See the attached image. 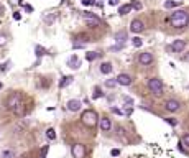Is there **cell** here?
Masks as SVG:
<instances>
[{
  "mask_svg": "<svg viewBox=\"0 0 189 158\" xmlns=\"http://www.w3.org/2000/svg\"><path fill=\"white\" fill-rule=\"evenodd\" d=\"M169 23L174 28H184L189 25V15L186 10H174L169 17Z\"/></svg>",
  "mask_w": 189,
  "mask_h": 158,
  "instance_id": "6da1fadb",
  "label": "cell"
},
{
  "mask_svg": "<svg viewBox=\"0 0 189 158\" xmlns=\"http://www.w3.org/2000/svg\"><path fill=\"white\" fill-rule=\"evenodd\" d=\"M81 122L84 123L86 127L92 129V127H96V125H97V122H99V115H97L96 110L87 109V110H84V112H82V115H81Z\"/></svg>",
  "mask_w": 189,
  "mask_h": 158,
  "instance_id": "7a4b0ae2",
  "label": "cell"
},
{
  "mask_svg": "<svg viewBox=\"0 0 189 158\" xmlns=\"http://www.w3.org/2000/svg\"><path fill=\"white\" fill-rule=\"evenodd\" d=\"M22 99H23L22 92H13V94H10V96H8V99H7V109H10V110L17 109L18 105L23 104Z\"/></svg>",
  "mask_w": 189,
  "mask_h": 158,
  "instance_id": "3957f363",
  "label": "cell"
},
{
  "mask_svg": "<svg viewBox=\"0 0 189 158\" xmlns=\"http://www.w3.org/2000/svg\"><path fill=\"white\" fill-rule=\"evenodd\" d=\"M148 87H150V91L153 92L155 96L163 94V82H161V79H158V77H151L150 81H148Z\"/></svg>",
  "mask_w": 189,
  "mask_h": 158,
  "instance_id": "277c9868",
  "label": "cell"
},
{
  "mask_svg": "<svg viewBox=\"0 0 189 158\" xmlns=\"http://www.w3.org/2000/svg\"><path fill=\"white\" fill-rule=\"evenodd\" d=\"M71 153H72V158H84L86 157V147L81 143H74L71 148Z\"/></svg>",
  "mask_w": 189,
  "mask_h": 158,
  "instance_id": "5b68a950",
  "label": "cell"
},
{
  "mask_svg": "<svg viewBox=\"0 0 189 158\" xmlns=\"http://www.w3.org/2000/svg\"><path fill=\"white\" fill-rule=\"evenodd\" d=\"M179 107H181V104H179V101H176V99H168V101L164 102V109H166L168 112H178Z\"/></svg>",
  "mask_w": 189,
  "mask_h": 158,
  "instance_id": "8992f818",
  "label": "cell"
},
{
  "mask_svg": "<svg viewBox=\"0 0 189 158\" xmlns=\"http://www.w3.org/2000/svg\"><path fill=\"white\" fill-rule=\"evenodd\" d=\"M143 30H145V25H143L142 20H138V18L132 20V23H130V32L132 33H142Z\"/></svg>",
  "mask_w": 189,
  "mask_h": 158,
  "instance_id": "52a82bcc",
  "label": "cell"
},
{
  "mask_svg": "<svg viewBox=\"0 0 189 158\" xmlns=\"http://www.w3.org/2000/svg\"><path fill=\"white\" fill-rule=\"evenodd\" d=\"M138 63H140V64H143V66H148V64H151V63H153V54H151V53H148V51L140 53Z\"/></svg>",
  "mask_w": 189,
  "mask_h": 158,
  "instance_id": "ba28073f",
  "label": "cell"
},
{
  "mask_svg": "<svg viewBox=\"0 0 189 158\" xmlns=\"http://www.w3.org/2000/svg\"><path fill=\"white\" fill-rule=\"evenodd\" d=\"M184 48H186V41H184V40H174L173 45L169 46V49H173L174 53H182V51H184Z\"/></svg>",
  "mask_w": 189,
  "mask_h": 158,
  "instance_id": "9c48e42d",
  "label": "cell"
},
{
  "mask_svg": "<svg viewBox=\"0 0 189 158\" xmlns=\"http://www.w3.org/2000/svg\"><path fill=\"white\" fill-rule=\"evenodd\" d=\"M81 101H77V99H71V101H68V104H66V109L71 110V112H77V110H81Z\"/></svg>",
  "mask_w": 189,
  "mask_h": 158,
  "instance_id": "30bf717a",
  "label": "cell"
},
{
  "mask_svg": "<svg viewBox=\"0 0 189 158\" xmlns=\"http://www.w3.org/2000/svg\"><path fill=\"white\" fill-rule=\"evenodd\" d=\"M115 79H117V84H120V86H130L132 84V77H130L128 74H125V73L118 74Z\"/></svg>",
  "mask_w": 189,
  "mask_h": 158,
  "instance_id": "8fae6325",
  "label": "cell"
},
{
  "mask_svg": "<svg viewBox=\"0 0 189 158\" xmlns=\"http://www.w3.org/2000/svg\"><path fill=\"white\" fill-rule=\"evenodd\" d=\"M110 129H112L110 119H109V117H102V119H100V130H102V132H109Z\"/></svg>",
  "mask_w": 189,
  "mask_h": 158,
  "instance_id": "7c38bea8",
  "label": "cell"
},
{
  "mask_svg": "<svg viewBox=\"0 0 189 158\" xmlns=\"http://www.w3.org/2000/svg\"><path fill=\"white\" fill-rule=\"evenodd\" d=\"M82 17L86 18V20H90V21H96V23H100V18L97 17L96 13H92V12H82Z\"/></svg>",
  "mask_w": 189,
  "mask_h": 158,
  "instance_id": "4fadbf2b",
  "label": "cell"
},
{
  "mask_svg": "<svg viewBox=\"0 0 189 158\" xmlns=\"http://www.w3.org/2000/svg\"><path fill=\"white\" fill-rule=\"evenodd\" d=\"M68 66L71 68V69H77L79 68V58L76 56V54H72V56L68 60Z\"/></svg>",
  "mask_w": 189,
  "mask_h": 158,
  "instance_id": "5bb4252c",
  "label": "cell"
},
{
  "mask_svg": "<svg viewBox=\"0 0 189 158\" xmlns=\"http://www.w3.org/2000/svg\"><path fill=\"white\" fill-rule=\"evenodd\" d=\"M72 79H74L72 76H63V77H61V81H59V87L64 89L66 86H69L72 82Z\"/></svg>",
  "mask_w": 189,
  "mask_h": 158,
  "instance_id": "9a60e30c",
  "label": "cell"
},
{
  "mask_svg": "<svg viewBox=\"0 0 189 158\" xmlns=\"http://www.w3.org/2000/svg\"><path fill=\"white\" fill-rule=\"evenodd\" d=\"M130 10H132V4H123L118 7V15H127L130 13Z\"/></svg>",
  "mask_w": 189,
  "mask_h": 158,
  "instance_id": "2e32d148",
  "label": "cell"
},
{
  "mask_svg": "<svg viewBox=\"0 0 189 158\" xmlns=\"http://www.w3.org/2000/svg\"><path fill=\"white\" fill-rule=\"evenodd\" d=\"M125 40H127V32H118V33H115V41H117L118 45H123Z\"/></svg>",
  "mask_w": 189,
  "mask_h": 158,
  "instance_id": "e0dca14e",
  "label": "cell"
},
{
  "mask_svg": "<svg viewBox=\"0 0 189 158\" xmlns=\"http://www.w3.org/2000/svg\"><path fill=\"white\" fill-rule=\"evenodd\" d=\"M112 69H114V68H112L110 63H102L100 64V73L102 74H110Z\"/></svg>",
  "mask_w": 189,
  "mask_h": 158,
  "instance_id": "ac0fdd59",
  "label": "cell"
},
{
  "mask_svg": "<svg viewBox=\"0 0 189 158\" xmlns=\"http://www.w3.org/2000/svg\"><path fill=\"white\" fill-rule=\"evenodd\" d=\"M35 54H36V58H41V56H45L46 54V48H43V46H36L35 48Z\"/></svg>",
  "mask_w": 189,
  "mask_h": 158,
  "instance_id": "d6986e66",
  "label": "cell"
},
{
  "mask_svg": "<svg viewBox=\"0 0 189 158\" xmlns=\"http://www.w3.org/2000/svg\"><path fill=\"white\" fill-rule=\"evenodd\" d=\"M179 5V0H166L164 2V8H174Z\"/></svg>",
  "mask_w": 189,
  "mask_h": 158,
  "instance_id": "ffe728a7",
  "label": "cell"
},
{
  "mask_svg": "<svg viewBox=\"0 0 189 158\" xmlns=\"http://www.w3.org/2000/svg\"><path fill=\"white\" fill-rule=\"evenodd\" d=\"M100 56V53H96V51H89L86 54V60L87 61H94V60H97V58Z\"/></svg>",
  "mask_w": 189,
  "mask_h": 158,
  "instance_id": "44dd1931",
  "label": "cell"
},
{
  "mask_svg": "<svg viewBox=\"0 0 189 158\" xmlns=\"http://www.w3.org/2000/svg\"><path fill=\"white\" fill-rule=\"evenodd\" d=\"M46 137H48V140H54V138H56V130H54L53 127H50V129L46 130Z\"/></svg>",
  "mask_w": 189,
  "mask_h": 158,
  "instance_id": "7402d4cb",
  "label": "cell"
},
{
  "mask_svg": "<svg viewBox=\"0 0 189 158\" xmlns=\"http://www.w3.org/2000/svg\"><path fill=\"white\" fill-rule=\"evenodd\" d=\"M76 40H77V41H74V43H81V45H86V43L89 41V36H87V35H79V36H76Z\"/></svg>",
  "mask_w": 189,
  "mask_h": 158,
  "instance_id": "603a6c76",
  "label": "cell"
},
{
  "mask_svg": "<svg viewBox=\"0 0 189 158\" xmlns=\"http://www.w3.org/2000/svg\"><path fill=\"white\" fill-rule=\"evenodd\" d=\"M2 158H15V151L13 150H4L2 151Z\"/></svg>",
  "mask_w": 189,
  "mask_h": 158,
  "instance_id": "cb8c5ba5",
  "label": "cell"
},
{
  "mask_svg": "<svg viewBox=\"0 0 189 158\" xmlns=\"http://www.w3.org/2000/svg\"><path fill=\"white\" fill-rule=\"evenodd\" d=\"M13 114L15 115H23V114H25V104L18 105L17 109H13Z\"/></svg>",
  "mask_w": 189,
  "mask_h": 158,
  "instance_id": "d4e9b609",
  "label": "cell"
},
{
  "mask_svg": "<svg viewBox=\"0 0 189 158\" xmlns=\"http://www.w3.org/2000/svg\"><path fill=\"white\" fill-rule=\"evenodd\" d=\"M105 86H107L109 89H114L115 86H117V79H107V81H105Z\"/></svg>",
  "mask_w": 189,
  "mask_h": 158,
  "instance_id": "484cf974",
  "label": "cell"
},
{
  "mask_svg": "<svg viewBox=\"0 0 189 158\" xmlns=\"http://www.w3.org/2000/svg\"><path fill=\"white\" fill-rule=\"evenodd\" d=\"M7 41H8L7 33H0V46H5V45H7Z\"/></svg>",
  "mask_w": 189,
  "mask_h": 158,
  "instance_id": "4316f807",
  "label": "cell"
},
{
  "mask_svg": "<svg viewBox=\"0 0 189 158\" xmlns=\"http://www.w3.org/2000/svg\"><path fill=\"white\" fill-rule=\"evenodd\" d=\"M132 45L135 46V48H140V46L143 45V41H142V38H138V36H135V38L132 40Z\"/></svg>",
  "mask_w": 189,
  "mask_h": 158,
  "instance_id": "83f0119b",
  "label": "cell"
},
{
  "mask_svg": "<svg viewBox=\"0 0 189 158\" xmlns=\"http://www.w3.org/2000/svg\"><path fill=\"white\" fill-rule=\"evenodd\" d=\"M104 96V92L100 91V87H96L94 89V94H92V99H99V97H102Z\"/></svg>",
  "mask_w": 189,
  "mask_h": 158,
  "instance_id": "f1b7e54d",
  "label": "cell"
},
{
  "mask_svg": "<svg viewBox=\"0 0 189 158\" xmlns=\"http://www.w3.org/2000/svg\"><path fill=\"white\" fill-rule=\"evenodd\" d=\"M8 66H10V61H5V63H0V71H2V73H5V71L8 69Z\"/></svg>",
  "mask_w": 189,
  "mask_h": 158,
  "instance_id": "f546056e",
  "label": "cell"
},
{
  "mask_svg": "<svg viewBox=\"0 0 189 158\" xmlns=\"http://www.w3.org/2000/svg\"><path fill=\"white\" fill-rule=\"evenodd\" d=\"M181 143H182V145H186V147H189V134H184V135H182Z\"/></svg>",
  "mask_w": 189,
  "mask_h": 158,
  "instance_id": "4dcf8cb0",
  "label": "cell"
},
{
  "mask_svg": "<svg viewBox=\"0 0 189 158\" xmlns=\"http://www.w3.org/2000/svg\"><path fill=\"white\" fill-rule=\"evenodd\" d=\"M164 120H166V122L169 123V125H173V127H176V125H178V120H176V119H173V117H166Z\"/></svg>",
  "mask_w": 189,
  "mask_h": 158,
  "instance_id": "1f68e13d",
  "label": "cell"
},
{
  "mask_svg": "<svg viewBox=\"0 0 189 158\" xmlns=\"http://www.w3.org/2000/svg\"><path fill=\"white\" fill-rule=\"evenodd\" d=\"M132 8H135V10H142V4H140V2H133Z\"/></svg>",
  "mask_w": 189,
  "mask_h": 158,
  "instance_id": "d6a6232c",
  "label": "cell"
},
{
  "mask_svg": "<svg viewBox=\"0 0 189 158\" xmlns=\"http://www.w3.org/2000/svg\"><path fill=\"white\" fill-rule=\"evenodd\" d=\"M82 5H86V7H90V5H94V0H82Z\"/></svg>",
  "mask_w": 189,
  "mask_h": 158,
  "instance_id": "836d02e7",
  "label": "cell"
},
{
  "mask_svg": "<svg viewBox=\"0 0 189 158\" xmlns=\"http://www.w3.org/2000/svg\"><path fill=\"white\" fill-rule=\"evenodd\" d=\"M13 20H22V13H20V12H15V13H13Z\"/></svg>",
  "mask_w": 189,
  "mask_h": 158,
  "instance_id": "e575fe53",
  "label": "cell"
},
{
  "mask_svg": "<svg viewBox=\"0 0 189 158\" xmlns=\"http://www.w3.org/2000/svg\"><path fill=\"white\" fill-rule=\"evenodd\" d=\"M110 155L112 157H118V155H120V150H118V148H114V150L110 151Z\"/></svg>",
  "mask_w": 189,
  "mask_h": 158,
  "instance_id": "d590c367",
  "label": "cell"
},
{
  "mask_svg": "<svg viewBox=\"0 0 189 158\" xmlns=\"http://www.w3.org/2000/svg\"><path fill=\"white\" fill-rule=\"evenodd\" d=\"M112 112H114V114H117V115H122V114H123L120 109H117V107H112Z\"/></svg>",
  "mask_w": 189,
  "mask_h": 158,
  "instance_id": "8d00e7d4",
  "label": "cell"
},
{
  "mask_svg": "<svg viewBox=\"0 0 189 158\" xmlns=\"http://www.w3.org/2000/svg\"><path fill=\"white\" fill-rule=\"evenodd\" d=\"M23 7H25V10H26V12H28V13H31V12H33V7H31V5H28V4H25V5H23Z\"/></svg>",
  "mask_w": 189,
  "mask_h": 158,
  "instance_id": "74e56055",
  "label": "cell"
},
{
  "mask_svg": "<svg viewBox=\"0 0 189 158\" xmlns=\"http://www.w3.org/2000/svg\"><path fill=\"white\" fill-rule=\"evenodd\" d=\"M46 153H48V147H45L43 148V153L39 155V158H46Z\"/></svg>",
  "mask_w": 189,
  "mask_h": 158,
  "instance_id": "f35d334b",
  "label": "cell"
},
{
  "mask_svg": "<svg viewBox=\"0 0 189 158\" xmlns=\"http://www.w3.org/2000/svg\"><path fill=\"white\" fill-rule=\"evenodd\" d=\"M132 112H133V109H132V107H128V109H125V110H123V114H125V115H130Z\"/></svg>",
  "mask_w": 189,
  "mask_h": 158,
  "instance_id": "ab89813d",
  "label": "cell"
},
{
  "mask_svg": "<svg viewBox=\"0 0 189 158\" xmlns=\"http://www.w3.org/2000/svg\"><path fill=\"white\" fill-rule=\"evenodd\" d=\"M123 101L127 102V104H130V105L133 104V101H132V99H130V97H127V96H125V97H123Z\"/></svg>",
  "mask_w": 189,
  "mask_h": 158,
  "instance_id": "60d3db41",
  "label": "cell"
},
{
  "mask_svg": "<svg viewBox=\"0 0 189 158\" xmlns=\"http://www.w3.org/2000/svg\"><path fill=\"white\" fill-rule=\"evenodd\" d=\"M109 5H118V0H109Z\"/></svg>",
  "mask_w": 189,
  "mask_h": 158,
  "instance_id": "b9f144b4",
  "label": "cell"
},
{
  "mask_svg": "<svg viewBox=\"0 0 189 158\" xmlns=\"http://www.w3.org/2000/svg\"><path fill=\"white\" fill-rule=\"evenodd\" d=\"M4 12H5V7L4 5H0V17H4Z\"/></svg>",
  "mask_w": 189,
  "mask_h": 158,
  "instance_id": "7bdbcfd3",
  "label": "cell"
},
{
  "mask_svg": "<svg viewBox=\"0 0 189 158\" xmlns=\"http://www.w3.org/2000/svg\"><path fill=\"white\" fill-rule=\"evenodd\" d=\"M182 60H184V61H189V51H188V54H184V56H182Z\"/></svg>",
  "mask_w": 189,
  "mask_h": 158,
  "instance_id": "ee69618b",
  "label": "cell"
},
{
  "mask_svg": "<svg viewBox=\"0 0 189 158\" xmlns=\"http://www.w3.org/2000/svg\"><path fill=\"white\" fill-rule=\"evenodd\" d=\"M0 89H2V82H0Z\"/></svg>",
  "mask_w": 189,
  "mask_h": 158,
  "instance_id": "f6af8a7d",
  "label": "cell"
}]
</instances>
